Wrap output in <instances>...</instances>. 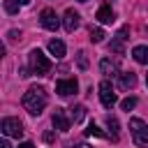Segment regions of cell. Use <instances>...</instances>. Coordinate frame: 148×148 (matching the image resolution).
Returning <instances> with one entry per match:
<instances>
[{"mask_svg": "<svg viewBox=\"0 0 148 148\" xmlns=\"http://www.w3.org/2000/svg\"><path fill=\"white\" fill-rule=\"evenodd\" d=\"M46 102H49L46 90L39 88V86H32V88H28V90L23 92V106H25V111H28L30 116H39V113L44 111Z\"/></svg>", "mask_w": 148, "mask_h": 148, "instance_id": "cell-1", "label": "cell"}, {"mask_svg": "<svg viewBox=\"0 0 148 148\" xmlns=\"http://www.w3.org/2000/svg\"><path fill=\"white\" fill-rule=\"evenodd\" d=\"M28 62H30V72L37 74V76H44V74L51 72V60H49L39 49H32V51H30Z\"/></svg>", "mask_w": 148, "mask_h": 148, "instance_id": "cell-2", "label": "cell"}, {"mask_svg": "<svg viewBox=\"0 0 148 148\" xmlns=\"http://www.w3.org/2000/svg\"><path fill=\"white\" fill-rule=\"evenodd\" d=\"M130 132L136 146H148V125L141 118H132L130 120Z\"/></svg>", "mask_w": 148, "mask_h": 148, "instance_id": "cell-3", "label": "cell"}, {"mask_svg": "<svg viewBox=\"0 0 148 148\" xmlns=\"http://www.w3.org/2000/svg\"><path fill=\"white\" fill-rule=\"evenodd\" d=\"M0 130H2L5 136H14V139H21L23 136V125H21L18 118H2Z\"/></svg>", "mask_w": 148, "mask_h": 148, "instance_id": "cell-4", "label": "cell"}, {"mask_svg": "<svg viewBox=\"0 0 148 148\" xmlns=\"http://www.w3.org/2000/svg\"><path fill=\"white\" fill-rule=\"evenodd\" d=\"M99 102H102L106 109H111V106L118 102V97H116V90H113L111 81H106V79L99 83Z\"/></svg>", "mask_w": 148, "mask_h": 148, "instance_id": "cell-5", "label": "cell"}, {"mask_svg": "<svg viewBox=\"0 0 148 148\" xmlns=\"http://www.w3.org/2000/svg\"><path fill=\"white\" fill-rule=\"evenodd\" d=\"M39 21H42V25H44L46 30H58V28H60V16H58L53 9H42Z\"/></svg>", "mask_w": 148, "mask_h": 148, "instance_id": "cell-6", "label": "cell"}, {"mask_svg": "<svg viewBox=\"0 0 148 148\" xmlns=\"http://www.w3.org/2000/svg\"><path fill=\"white\" fill-rule=\"evenodd\" d=\"M76 90H79L76 79H60V81L56 83V92H58L60 97H69V95H74Z\"/></svg>", "mask_w": 148, "mask_h": 148, "instance_id": "cell-7", "label": "cell"}, {"mask_svg": "<svg viewBox=\"0 0 148 148\" xmlns=\"http://www.w3.org/2000/svg\"><path fill=\"white\" fill-rule=\"evenodd\" d=\"M51 120H53V127H56V130H60V132H67V130H69V125H72V118H67V116H65V109H56V111H53V116H51Z\"/></svg>", "mask_w": 148, "mask_h": 148, "instance_id": "cell-8", "label": "cell"}, {"mask_svg": "<svg viewBox=\"0 0 148 148\" xmlns=\"http://www.w3.org/2000/svg\"><path fill=\"white\" fill-rule=\"evenodd\" d=\"M62 28H65L67 32H74V30L79 28V12L67 9V12H65V16H62Z\"/></svg>", "mask_w": 148, "mask_h": 148, "instance_id": "cell-9", "label": "cell"}, {"mask_svg": "<svg viewBox=\"0 0 148 148\" xmlns=\"http://www.w3.org/2000/svg\"><path fill=\"white\" fill-rule=\"evenodd\" d=\"M99 69H102V74H104V76H120V72H118V62H116V60H111V58H102Z\"/></svg>", "mask_w": 148, "mask_h": 148, "instance_id": "cell-10", "label": "cell"}, {"mask_svg": "<svg viewBox=\"0 0 148 148\" xmlns=\"http://www.w3.org/2000/svg\"><path fill=\"white\" fill-rule=\"evenodd\" d=\"M95 18H97L99 23H113V21H116V12H113L109 5H102V7L97 9Z\"/></svg>", "mask_w": 148, "mask_h": 148, "instance_id": "cell-11", "label": "cell"}, {"mask_svg": "<svg viewBox=\"0 0 148 148\" xmlns=\"http://www.w3.org/2000/svg\"><path fill=\"white\" fill-rule=\"evenodd\" d=\"M118 86H120L123 90H132V88L136 86V74H134V72H120Z\"/></svg>", "mask_w": 148, "mask_h": 148, "instance_id": "cell-12", "label": "cell"}, {"mask_svg": "<svg viewBox=\"0 0 148 148\" xmlns=\"http://www.w3.org/2000/svg\"><path fill=\"white\" fill-rule=\"evenodd\" d=\"M132 58H134L139 65H148V46H143V44L134 46V49H132Z\"/></svg>", "mask_w": 148, "mask_h": 148, "instance_id": "cell-13", "label": "cell"}, {"mask_svg": "<svg viewBox=\"0 0 148 148\" xmlns=\"http://www.w3.org/2000/svg\"><path fill=\"white\" fill-rule=\"evenodd\" d=\"M125 35H127V28H123V30H120V32L116 35V39H113V42L109 44V49H111L113 53H123V42L127 39Z\"/></svg>", "mask_w": 148, "mask_h": 148, "instance_id": "cell-14", "label": "cell"}, {"mask_svg": "<svg viewBox=\"0 0 148 148\" xmlns=\"http://www.w3.org/2000/svg\"><path fill=\"white\" fill-rule=\"evenodd\" d=\"M49 51H51V56L62 58V56H65V44H62L60 39H51V42H49Z\"/></svg>", "mask_w": 148, "mask_h": 148, "instance_id": "cell-15", "label": "cell"}, {"mask_svg": "<svg viewBox=\"0 0 148 148\" xmlns=\"http://www.w3.org/2000/svg\"><path fill=\"white\" fill-rule=\"evenodd\" d=\"M69 118H72V123H81V120L86 118V106H83V104L72 106V109H69Z\"/></svg>", "mask_w": 148, "mask_h": 148, "instance_id": "cell-16", "label": "cell"}, {"mask_svg": "<svg viewBox=\"0 0 148 148\" xmlns=\"http://www.w3.org/2000/svg\"><path fill=\"white\" fill-rule=\"evenodd\" d=\"M106 127L111 130V141H118V130H120V125H118V118H116V116H106Z\"/></svg>", "mask_w": 148, "mask_h": 148, "instance_id": "cell-17", "label": "cell"}, {"mask_svg": "<svg viewBox=\"0 0 148 148\" xmlns=\"http://www.w3.org/2000/svg\"><path fill=\"white\" fill-rule=\"evenodd\" d=\"M86 136H99V139H109V134H106V132H102L97 125H88V130H86Z\"/></svg>", "mask_w": 148, "mask_h": 148, "instance_id": "cell-18", "label": "cell"}, {"mask_svg": "<svg viewBox=\"0 0 148 148\" xmlns=\"http://www.w3.org/2000/svg\"><path fill=\"white\" fill-rule=\"evenodd\" d=\"M102 39H104V30H102V28H90V42L99 44Z\"/></svg>", "mask_w": 148, "mask_h": 148, "instance_id": "cell-19", "label": "cell"}, {"mask_svg": "<svg viewBox=\"0 0 148 148\" xmlns=\"http://www.w3.org/2000/svg\"><path fill=\"white\" fill-rule=\"evenodd\" d=\"M18 5H21L18 0H5V12L7 14H16L18 12Z\"/></svg>", "mask_w": 148, "mask_h": 148, "instance_id": "cell-20", "label": "cell"}, {"mask_svg": "<svg viewBox=\"0 0 148 148\" xmlns=\"http://www.w3.org/2000/svg\"><path fill=\"white\" fill-rule=\"evenodd\" d=\"M134 106H136V97H127V99L120 102V109H123V111H132Z\"/></svg>", "mask_w": 148, "mask_h": 148, "instance_id": "cell-21", "label": "cell"}, {"mask_svg": "<svg viewBox=\"0 0 148 148\" xmlns=\"http://www.w3.org/2000/svg\"><path fill=\"white\" fill-rule=\"evenodd\" d=\"M76 62H79V67H81V69H88V58H86V53H83V51H79V53H76Z\"/></svg>", "mask_w": 148, "mask_h": 148, "instance_id": "cell-22", "label": "cell"}, {"mask_svg": "<svg viewBox=\"0 0 148 148\" xmlns=\"http://www.w3.org/2000/svg\"><path fill=\"white\" fill-rule=\"evenodd\" d=\"M53 139H56L53 132H46V134H44V141H53Z\"/></svg>", "mask_w": 148, "mask_h": 148, "instance_id": "cell-23", "label": "cell"}, {"mask_svg": "<svg viewBox=\"0 0 148 148\" xmlns=\"http://www.w3.org/2000/svg\"><path fill=\"white\" fill-rule=\"evenodd\" d=\"M9 37H12V39H18V37H21V32H16V30H9Z\"/></svg>", "mask_w": 148, "mask_h": 148, "instance_id": "cell-24", "label": "cell"}, {"mask_svg": "<svg viewBox=\"0 0 148 148\" xmlns=\"http://www.w3.org/2000/svg\"><path fill=\"white\" fill-rule=\"evenodd\" d=\"M0 148H12V146H9V141H7V139H2V141H0Z\"/></svg>", "mask_w": 148, "mask_h": 148, "instance_id": "cell-25", "label": "cell"}, {"mask_svg": "<svg viewBox=\"0 0 148 148\" xmlns=\"http://www.w3.org/2000/svg\"><path fill=\"white\" fill-rule=\"evenodd\" d=\"M18 148H35V146H32V143H30V141H25V143H21V146H18Z\"/></svg>", "mask_w": 148, "mask_h": 148, "instance_id": "cell-26", "label": "cell"}, {"mask_svg": "<svg viewBox=\"0 0 148 148\" xmlns=\"http://www.w3.org/2000/svg\"><path fill=\"white\" fill-rule=\"evenodd\" d=\"M74 148H92V146H88V143H79V146H74Z\"/></svg>", "mask_w": 148, "mask_h": 148, "instance_id": "cell-27", "label": "cell"}, {"mask_svg": "<svg viewBox=\"0 0 148 148\" xmlns=\"http://www.w3.org/2000/svg\"><path fill=\"white\" fill-rule=\"evenodd\" d=\"M18 2H21V5H28V2H30V0H18Z\"/></svg>", "mask_w": 148, "mask_h": 148, "instance_id": "cell-28", "label": "cell"}, {"mask_svg": "<svg viewBox=\"0 0 148 148\" xmlns=\"http://www.w3.org/2000/svg\"><path fill=\"white\" fill-rule=\"evenodd\" d=\"M146 86H148V74H146Z\"/></svg>", "mask_w": 148, "mask_h": 148, "instance_id": "cell-29", "label": "cell"}, {"mask_svg": "<svg viewBox=\"0 0 148 148\" xmlns=\"http://www.w3.org/2000/svg\"><path fill=\"white\" fill-rule=\"evenodd\" d=\"M79 2H88V0H79Z\"/></svg>", "mask_w": 148, "mask_h": 148, "instance_id": "cell-30", "label": "cell"}]
</instances>
